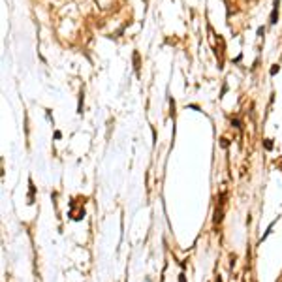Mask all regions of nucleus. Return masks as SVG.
Here are the masks:
<instances>
[{
  "label": "nucleus",
  "mask_w": 282,
  "mask_h": 282,
  "mask_svg": "<svg viewBox=\"0 0 282 282\" xmlns=\"http://www.w3.org/2000/svg\"><path fill=\"white\" fill-rule=\"evenodd\" d=\"M113 4H115V0H96V6H98L102 12H107V10H111V8H113Z\"/></svg>",
  "instance_id": "f257e3e1"
},
{
  "label": "nucleus",
  "mask_w": 282,
  "mask_h": 282,
  "mask_svg": "<svg viewBox=\"0 0 282 282\" xmlns=\"http://www.w3.org/2000/svg\"><path fill=\"white\" fill-rule=\"evenodd\" d=\"M276 13H278V0H275V10L271 13V23H276Z\"/></svg>",
  "instance_id": "f03ea898"
},
{
  "label": "nucleus",
  "mask_w": 282,
  "mask_h": 282,
  "mask_svg": "<svg viewBox=\"0 0 282 282\" xmlns=\"http://www.w3.org/2000/svg\"><path fill=\"white\" fill-rule=\"evenodd\" d=\"M179 282H184V275H181V278H179Z\"/></svg>",
  "instance_id": "7ed1b4c3"
}]
</instances>
